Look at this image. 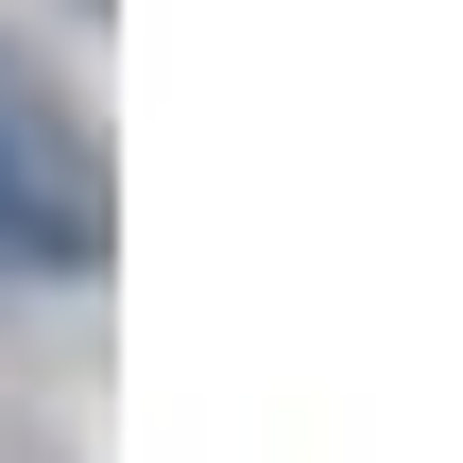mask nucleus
Instances as JSON below:
<instances>
[{
	"label": "nucleus",
	"mask_w": 463,
	"mask_h": 463,
	"mask_svg": "<svg viewBox=\"0 0 463 463\" xmlns=\"http://www.w3.org/2000/svg\"><path fill=\"white\" fill-rule=\"evenodd\" d=\"M0 275H34V292L103 275V137L34 52H0Z\"/></svg>",
	"instance_id": "nucleus-1"
}]
</instances>
